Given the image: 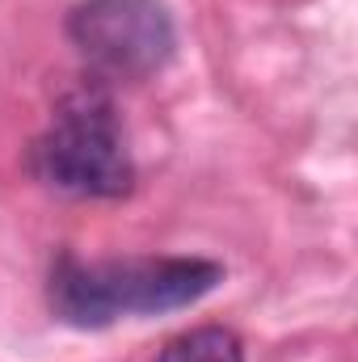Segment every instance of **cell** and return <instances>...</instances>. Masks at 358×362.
<instances>
[{"instance_id":"obj_1","label":"cell","mask_w":358,"mask_h":362,"mask_svg":"<svg viewBox=\"0 0 358 362\" xmlns=\"http://www.w3.org/2000/svg\"><path fill=\"white\" fill-rule=\"evenodd\" d=\"M224 282V266L202 257L81 262L64 253L51 270V308L72 329H105L118 316H156L198 303Z\"/></svg>"},{"instance_id":"obj_2","label":"cell","mask_w":358,"mask_h":362,"mask_svg":"<svg viewBox=\"0 0 358 362\" xmlns=\"http://www.w3.org/2000/svg\"><path fill=\"white\" fill-rule=\"evenodd\" d=\"M30 165L42 185L72 198H122L135 181L118 114L101 89H81L59 101L55 122L30 152Z\"/></svg>"},{"instance_id":"obj_3","label":"cell","mask_w":358,"mask_h":362,"mask_svg":"<svg viewBox=\"0 0 358 362\" xmlns=\"http://www.w3.org/2000/svg\"><path fill=\"white\" fill-rule=\"evenodd\" d=\"M68 38L93 72L110 81L156 76L178 47L165 0H85L68 17Z\"/></svg>"},{"instance_id":"obj_4","label":"cell","mask_w":358,"mask_h":362,"mask_svg":"<svg viewBox=\"0 0 358 362\" xmlns=\"http://www.w3.org/2000/svg\"><path fill=\"white\" fill-rule=\"evenodd\" d=\"M156 362H245V346L232 329L202 325V329H190V333L173 337Z\"/></svg>"}]
</instances>
